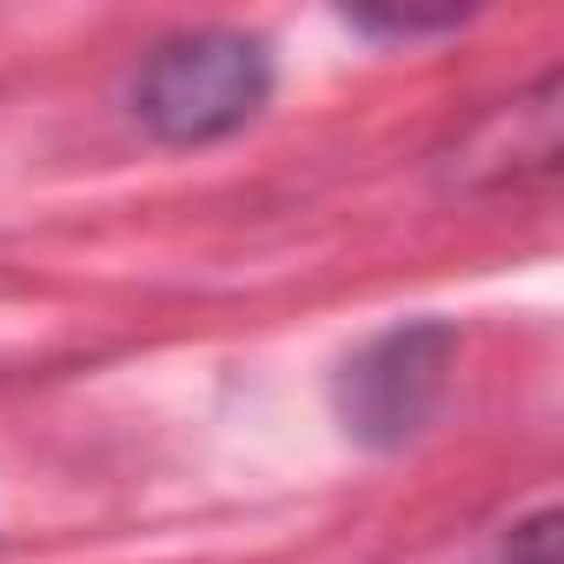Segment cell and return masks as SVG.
<instances>
[{
	"instance_id": "1",
	"label": "cell",
	"mask_w": 564,
	"mask_h": 564,
	"mask_svg": "<svg viewBox=\"0 0 564 564\" xmlns=\"http://www.w3.org/2000/svg\"><path fill=\"white\" fill-rule=\"evenodd\" d=\"M265 100H272V54H265V41L232 34V28H199V34L160 41L127 87L133 120L160 147L232 140L239 127L259 120Z\"/></svg>"
},
{
	"instance_id": "2",
	"label": "cell",
	"mask_w": 564,
	"mask_h": 564,
	"mask_svg": "<svg viewBox=\"0 0 564 564\" xmlns=\"http://www.w3.org/2000/svg\"><path fill=\"white\" fill-rule=\"evenodd\" d=\"M452 366H458V326L452 319H399L379 339H366L339 366V386H333L346 438L366 452L412 445L438 419Z\"/></svg>"
},
{
	"instance_id": "3",
	"label": "cell",
	"mask_w": 564,
	"mask_h": 564,
	"mask_svg": "<svg viewBox=\"0 0 564 564\" xmlns=\"http://www.w3.org/2000/svg\"><path fill=\"white\" fill-rule=\"evenodd\" d=\"M557 133H564V113H557V67H551L531 80V94L478 113L452 140L438 173L452 193H505L524 180H551L557 173Z\"/></svg>"
},
{
	"instance_id": "4",
	"label": "cell",
	"mask_w": 564,
	"mask_h": 564,
	"mask_svg": "<svg viewBox=\"0 0 564 564\" xmlns=\"http://www.w3.org/2000/svg\"><path fill=\"white\" fill-rule=\"evenodd\" d=\"M491 564H557V505L524 511V518L498 538Z\"/></svg>"
},
{
	"instance_id": "5",
	"label": "cell",
	"mask_w": 564,
	"mask_h": 564,
	"mask_svg": "<svg viewBox=\"0 0 564 564\" xmlns=\"http://www.w3.org/2000/svg\"><path fill=\"white\" fill-rule=\"evenodd\" d=\"M359 34H386V41H419V34H452L458 14H346Z\"/></svg>"
}]
</instances>
